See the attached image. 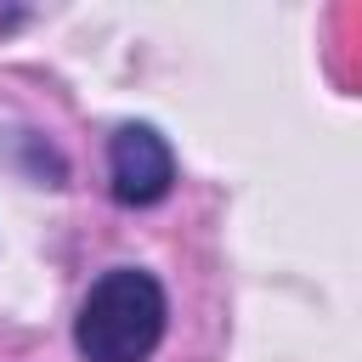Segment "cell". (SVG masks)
<instances>
[{"label":"cell","instance_id":"obj_1","mask_svg":"<svg viewBox=\"0 0 362 362\" xmlns=\"http://www.w3.org/2000/svg\"><path fill=\"white\" fill-rule=\"evenodd\" d=\"M158 334H164V288L136 266L102 272L74 322V345L85 362H147Z\"/></svg>","mask_w":362,"mask_h":362},{"label":"cell","instance_id":"obj_2","mask_svg":"<svg viewBox=\"0 0 362 362\" xmlns=\"http://www.w3.org/2000/svg\"><path fill=\"white\" fill-rule=\"evenodd\" d=\"M107 175H113V198L119 204H158L175 181V158L164 147V136L153 124H124L107 147Z\"/></svg>","mask_w":362,"mask_h":362}]
</instances>
